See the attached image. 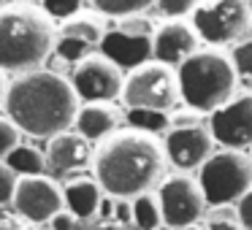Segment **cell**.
<instances>
[{"label":"cell","mask_w":252,"mask_h":230,"mask_svg":"<svg viewBox=\"0 0 252 230\" xmlns=\"http://www.w3.org/2000/svg\"><path fill=\"white\" fill-rule=\"evenodd\" d=\"M168 171L163 141L141 127H120L95 146L93 176L106 195L117 201H136L158 192Z\"/></svg>","instance_id":"1"},{"label":"cell","mask_w":252,"mask_h":230,"mask_svg":"<svg viewBox=\"0 0 252 230\" xmlns=\"http://www.w3.org/2000/svg\"><path fill=\"white\" fill-rule=\"evenodd\" d=\"M79 100L71 79L52 68L14 76L8 82V95L3 114L30 138L52 141L60 133L73 130L76 125Z\"/></svg>","instance_id":"2"},{"label":"cell","mask_w":252,"mask_h":230,"mask_svg":"<svg viewBox=\"0 0 252 230\" xmlns=\"http://www.w3.org/2000/svg\"><path fill=\"white\" fill-rule=\"evenodd\" d=\"M60 25L44 6L3 3L0 6V71L11 76L41 71L57 52Z\"/></svg>","instance_id":"3"},{"label":"cell","mask_w":252,"mask_h":230,"mask_svg":"<svg viewBox=\"0 0 252 230\" xmlns=\"http://www.w3.org/2000/svg\"><path fill=\"white\" fill-rule=\"evenodd\" d=\"M179 76L182 103L201 114H214L239 95V76L230 52L225 49H201L176 68Z\"/></svg>","instance_id":"4"},{"label":"cell","mask_w":252,"mask_h":230,"mask_svg":"<svg viewBox=\"0 0 252 230\" xmlns=\"http://www.w3.org/2000/svg\"><path fill=\"white\" fill-rule=\"evenodd\" d=\"M122 103L130 109V114L168 116L182 103L176 68H168L155 60L127 68L125 87H122Z\"/></svg>","instance_id":"5"},{"label":"cell","mask_w":252,"mask_h":230,"mask_svg":"<svg viewBox=\"0 0 252 230\" xmlns=\"http://www.w3.org/2000/svg\"><path fill=\"white\" fill-rule=\"evenodd\" d=\"M198 184L209 208L236 206L252 190V154L236 149H220L198 171Z\"/></svg>","instance_id":"6"},{"label":"cell","mask_w":252,"mask_h":230,"mask_svg":"<svg viewBox=\"0 0 252 230\" xmlns=\"http://www.w3.org/2000/svg\"><path fill=\"white\" fill-rule=\"evenodd\" d=\"M250 17L252 6L247 0H203L192 8L190 25L201 44H209V49H233L247 38Z\"/></svg>","instance_id":"7"},{"label":"cell","mask_w":252,"mask_h":230,"mask_svg":"<svg viewBox=\"0 0 252 230\" xmlns=\"http://www.w3.org/2000/svg\"><path fill=\"white\" fill-rule=\"evenodd\" d=\"M71 84L82 103H114L117 98H122L125 71L103 52H93L73 62Z\"/></svg>","instance_id":"8"},{"label":"cell","mask_w":252,"mask_h":230,"mask_svg":"<svg viewBox=\"0 0 252 230\" xmlns=\"http://www.w3.org/2000/svg\"><path fill=\"white\" fill-rule=\"evenodd\" d=\"M158 201L163 208V225L171 230L192 228L206 219V198L201 192L198 179L190 173H168V179L158 187Z\"/></svg>","instance_id":"9"},{"label":"cell","mask_w":252,"mask_h":230,"mask_svg":"<svg viewBox=\"0 0 252 230\" xmlns=\"http://www.w3.org/2000/svg\"><path fill=\"white\" fill-rule=\"evenodd\" d=\"M14 211L30 225L49 222L65 208V184L55 176H22L11 201Z\"/></svg>","instance_id":"10"},{"label":"cell","mask_w":252,"mask_h":230,"mask_svg":"<svg viewBox=\"0 0 252 230\" xmlns=\"http://www.w3.org/2000/svg\"><path fill=\"white\" fill-rule=\"evenodd\" d=\"M165 157L168 165L176 168V173H190V171H201L217 152V141H214L212 130L206 125L198 127H176L168 130L163 138Z\"/></svg>","instance_id":"11"},{"label":"cell","mask_w":252,"mask_h":230,"mask_svg":"<svg viewBox=\"0 0 252 230\" xmlns=\"http://www.w3.org/2000/svg\"><path fill=\"white\" fill-rule=\"evenodd\" d=\"M209 130H212L217 146L244 152L252 146V92H239L230 103L209 114Z\"/></svg>","instance_id":"12"},{"label":"cell","mask_w":252,"mask_h":230,"mask_svg":"<svg viewBox=\"0 0 252 230\" xmlns=\"http://www.w3.org/2000/svg\"><path fill=\"white\" fill-rule=\"evenodd\" d=\"M195 52H201V38L190 19H165L152 35V60L168 68H179Z\"/></svg>","instance_id":"13"},{"label":"cell","mask_w":252,"mask_h":230,"mask_svg":"<svg viewBox=\"0 0 252 230\" xmlns=\"http://www.w3.org/2000/svg\"><path fill=\"white\" fill-rule=\"evenodd\" d=\"M44 154H46V165L55 173H71V171H82L87 165H93L95 149L76 130H68L55 136L52 141H46Z\"/></svg>","instance_id":"14"},{"label":"cell","mask_w":252,"mask_h":230,"mask_svg":"<svg viewBox=\"0 0 252 230\" xmlns=\"http://www.w3.org/2000/svg\"><path fill=\"white\" fill-rule=\"evenodd\" d=\"M122 125V111L114 103H82L73 130L90 144H100L114 136Z\"/></svg>","instance_id":"15"},{"label":"cell","mask_w":252,"mask_h":230,"mask_svg":"<svg viewBox=\"0 0 252 230\" xmlns=\"http://www.w3.org/2000/svg\"><path fill=\"white\" fill-rule=\"evenodd\" d=\"M57 30H60V41H73V44L93 49V46H103L106 33H109V19L95 8H79L76 14L63 19Z\"/></svg>","instance_id":"16"},{"label":"cell","mask_w":252,"mask_h":230,"mask_svg":"<svg viewBox=\"0 0 252 230\" xmlns=\"http://www.w3.org/2000/svg\"><path fill=\"white\" fill-rule=\"evenodd\" d=\"M103 201L106 192L95 181V176H76L65 181V208L76 219H93L95 214H100Z\"/></svg>","instance_id":"17"},{"label":"cell","mask_w":252,"mask_h":230,"mask_svg":"<svg viewBox=\"0 0 252 230\" xmlns=\"http://www.w3.org/2000/svg\"><path fill=\"white\" fill-rule=\"evenodd\" d=\"M6 163L19 179H22V176H44V171L49 168V165H46V154L41 152L38 146H30V144L17 146L6 157Z\"/></svg>","instance_id":"18"},{"label":"cell","mask_w":252,"mask_h":230,"mask_svg":"<svg viewBox=\"0 0 252 230\" xmlns=\"http://www.w3.org/2000/svg\"><path fill=\"white\" fill-rule=\"evenodd\" d=\"M133 225L138 230H160L163 228V208L155 192L133 201Z\"/></svg>","instance_id":"19"},{"label":"cell","mask_w":252,"mask_h":230,"mask_svg":"<svg viewBox=\"0 0 252 230\" xmlns=\"http://www.w3.org/2000/svg\"><path fill=\"white\" fill-rule=\"evenodd\" d=\"M109 30H114V33L125 35V38H136V41H152L155 30H158V25H155V19H149L147 14H136V17H125V19H109Z\"/></svg>","instance_id":"20"},{"label":"cell","mask_w":252,"mask_h":230,"mask_svg":"<svg viewBox=\"0 0 252 230\" xmlns=\"http://www.w3.org/2000/svg\"><path fill=\"white\" fill-rule=\"evenodd\" d=\"M236 65V76H239V87H247V92H252V38H244L241 44H236L230 49Z\"/></svg>","instance_id":"21"},{"label":"cell","mask_w":252,"mask_h":230,"mask_svg":"<svg viewBox=\"0 0 252 230\" xmlns=\"http://www.w3.org/2000/svg\"><path fill=\"white\" fill-rule=\"evenodd\" d=\"M206 230H241V225H239V211H236V206H217V208H209Z\"/></svg>","instance_id":"22"},{"label":"cell","mask_w":252,"mask_h":230,"mask_svg":"<svg viewBox=\"0 0 252 230\" xmlns=\"http://www.w3.org/2000/svg\"><path fill=\"white\" fill-rule=\"evenodd\" d=\"M22 136L25 133L6 114H0V160H6L17 146H22Z\"/></svg>","instance_id":"23"},{"label":"cell","mask_w":252,"mask_h":230,"mask_svg":"<svg viewBox=\"0 0 252 230\" xmlns=\"http://www.w3.org/2000/svg\"><path fill=\"white\" fill-rule=\"evenodd\" d=\"M165 119H168V130H176V127H198V125H206L209 116L201 114V111H195V109H187V106H182V109L171 111Z\"/></svg>","instance_id":"24"},{"label":"cell","mask_w":252,"mask_h":230,"mask_svg":"<svg viewBox=\"0 0 252 230\" xmlns=\"http://www.w3.org/2000/svg\"><path fill=\"white\" fill-rule=\"evenodd\" d=\"M17 184H19V176L8 168L6 160H0V206H11Z\"/></svg>","instance_id":"25"},{"label":"cell","mask_w":252,"mask_h":230,"mask_svg":"<svg viewBox=\"0 0 252 230\" xmlns=\"http://www.w3.org/2000/svg\"><path fill=\"white\" fill-rule=\"evenodd\" d=\"M111 219L122 225H133V201H117L111 198Z\"/></svg>","instance_id":"26"},{"label":"cell","mask_w":252,"mask_h":230,"mask_svg":"<svg viewBox=\"0 0 252 230\" xmlns=\"http://www.w3.org/2000/svg\"><path fill=\"white\" fill-rule=\"evenodd\" d=\"M0 230H25V219L14 211V206H0Z\"/></svg>","instance_id":"27"},{"label":"cell","mask_w":252,"mask_h":230,"mask_svg":"<svg viewBox=\"0 0 252 230\" xmlns=\"http://www.w3.org/2000/svg\"><path fill=\"white\" fill-rule=\"evenodd\" d=\"M236 211H239V225L241 230H252V190L236 203Z\"/></svg>","instance_id":"28"},{"label":"cell","mask_w":252,"mask_h":230,"mask_svg":"<svg viewBox=\"0 0 252 230\" xmlns=\"http://www.w3.org/2000/svg\"><path fill=\"white\" fill-rule=\"evenodd\" d=\"M46 225H49V230H76V217H73L68 208H63V211L57 214V217H52Z\"/></svg>","instance_id":"29"},{"label":"cell","mask_w":252,"mask_h":230,"mask_svg":"<svg viewBox=\"0 0 252 230\" xmlns=\"http://www.w3.org/2000/svg\"><path fill=\"white\" fill-rule=\"evenodd\" d=\"M6 95H8V79H6V73L0 71V111L6 106Z\"/></svg>","instance_id":"30"},{"label":"cell","mask_w":252,"mask_h":230,"mask_svg":"<svg viewBox=\"0 0 252 230\" xmlns=\"http://www.w3.org/2000/svg\"><path fill=\"white\" fill-rule=\"evenodd\" d=\"M247 38H252V17H250V30H247Z\"/></svg>","instance_id":"31"},{"label":"cell","mask_w":252,"mask_h":230,"mask_svg":"<svg viewBox=\"0 0 252 230\" xmlns=\"http://www.w3.org/2000/svg\"><path fill=\"white\" fill-rule=\"evenodd\" d=\"M182 230H201V228H198V225H192V228H182Z\"/></svg>","instance_id":"32"},{"label":"cell","mask_w":252,"mask_h":230,"mask_svg":"<svg viewBox=\"0 0 252 230\" xmlns=\"http://www.w3.org/2000/svg\"><path fill=\"white\" fill-rule=\"evenodd\" d=\"M160 230H171V228H165V225H163V228H160Z\"/></svg>","instance_id":"33"}]
</instances>
